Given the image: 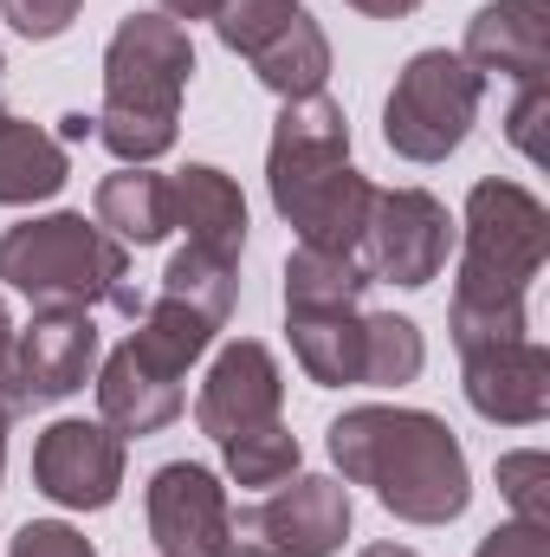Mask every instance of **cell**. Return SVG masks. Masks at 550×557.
Returning <instances> with one entry per match:
<instances>
[{
    "mask_svg": "<svg viewBox=\"0 0 550 557\" xmlns=\"http://www.w3.org/2000/svg\"><path fill=\"white\" fill-rule=\"evenodd\" d=\"M460 227H466V247H460V278H453V305H447L453 350L532 337L525 298L550 260V208L525 182L486 175V182H473Z\"/></svg>",
    "mask_w": 550,
    "mask_h": 557,
    "instance_id": "obj_1",
    "label": "cell"
},
{
    "mask_svg": "<svg viewBox=\"0 0 550 557\" xmlns=\"http://www.w3.org/2000/svg\"><path fill=\"white\" fill-rule=\"evenodd\" d=\"M330 460L350 486H370L402 525H453L473 506L466 447L427 409H343L330 421Z\"/></svg>",
    "mask_w": 550,
    "mask_h": 557,
    "instance_id": "obj_2",
    "label": "cell"
},
{
    "mask_svg": "<svg viewBox=\"0 0 550 557\" xmlns=\"http://www.w3.org/2000/svg\"><path fill=\"white\" fill-rule=\"evenodd\" d=\"M195 78V39L168 13H130L117 20L104 46V111L98 143L117 162H155L182 137V91Z\"/></svg>",
    "mask_w": 550,
    "mask_h": 557,
    "instance_id": "obj_3",
    "label": "cell"
},
{
    "mask_svg": "<svg viewBox=\"0 0 550 557\" xmlns=\"http://www.w3.org/2000/svg\"><path fill=\"white\" fill-rule=\"evenodd\" d=\"M0 285L20 292L33 311H91L117 305L137 318L149 298L130 285V247H117L98 221L59 208L39 221H20L0 234Z\"/></svg>",
    "mask_w": 550,
    "mask_h": 557,
    "instance_id": "obj_4",
    "label": "cell"
},
{
    "mask_svg": "<svg viewBox=\"0 0 550 557\" xmlns=\"http://www.w3.org/2000/svg\"><path fill=\"white\" fill-rule=\"evenodd\" d=\"M479 98H486V78L460 52L427 46L396 72V91L383 104V143L402 162H447L479 124Z\"/></svg>",
    "mask_w": 550,
    "mask_h": 557,
    "instance_id": "obj_5",
    "label": "cell"
},
{
    "mask_svg": "<svg viewBox=\"0 0 550 557\" xmlns=\"http://www.w3.org/2000/svg\"><path fill=\"white\" fill-rule=\"evenodd\" d=\"M214 33L227 52L253 65V78L273 98H311L330 78V39L317 13H304L298 0H221Z\"/></svg>",
    "mask_w": 550,
    "mask_h": 557,
    "instance_id": "obj_6",
    "label": "cell"
},
{
    "mask_svg": "<svg viewBox=\"0 0 550 557\" xmlns=\"http://www.w3.org/2000/svg\"><path fill=\"white\" fill-rule=\"evenodd\" d=\"M350 539V486L330 473H291L266 506L227 519L221 557H337Z\"/></svg>",
    "mask_w": 550,
    "mask_h": 557,
    "instance_id": "obj_7",
    "label": "cell"
},
{
    "mask_svg": "<svg viewBox=\"0 0 550 557\" xmlns=\"http://www.w3.org/2000/svg\"><path fill=\"white\" fill-rule=\"evenodd\" d=\"M363 267L370 278H389V285H434L447 253H453V214L440 195L427 188H376L370 201V227H363Z\"/></svg>",
    "mask_w": 550,
    "mask_h": 557,
    "instance_id": "obj_8",
    "label": "cell"
},
{
    "mask_svg": "<svg viewBox=\"0 0 550 557\" xmlns=\"http://www.w3.org/2000/svg\"><path fill=\"white\" fill-rule=\"evenodd\" d=\"M33 486L65 512H104L124 493V434L104 421H52L33 441Z\"/></svg>",
    "mask_w": 550,
    "mask_h": 557,
    "instance_id": "obj_9",
    "label": "cell"
},
{
    "mask_svg": "<svg viewBox=\"0 0 550 557\" xmlns=\"http://www.w3.org/2000/svg\"><path fill=\"white\" fill-rule=\"evenodd\" d=\"M149 539L162 557H221L227 545V486L201 467V460H168L149 473Z\"/></svg>",
    "mask_w": 550,
    "mask_h": 557,
    "instance_id": "obj_10",
    "label": "cell"
},
{
    "mask_svg": "<svg viewBox=\"0 0 550 557\" xmlns=\"http://www.w3.org/2000/svg\"><path fill=\"white\" fill-rule=\"evenodd\" d=\"M182 363L168 357V350H155L142 331H130L111 357H104V370H98V421L104 428H117L124 441L130 434H162L168 421L182 416Z\"/></svg>",
    "mask_w": 550,
    "mask_h": 557,
    "instance_id": "obj_11",
    "label": "cell"
},
{
    "mask_svg": "<svg viewBox=\"0 0 550 557\" xmlns=\"http://www.w3.org/2000/svg\"><path fill=\"white\" fill-rule=\"evenodd\" d=\"M460 389L473 416L499 421V428H538L550 416V350L538 337L460 350Z\"/></svg>",
    "mask_w": 550,
    "mask_h": 557,
    "instance_id": "obj_12",
    "label": "cell"
},
{
    "mask_svg": "<svg viewBox=\"0 0 550 557\" xmlns=\"http://www.w3.org/2000/svg\"><path fill=\"white\" fill-rule=\"evenodd\" d=\"M285 409V370L260 337H234L221 344L201 396H195V421L208 441H227V434H247L260 421H278Z\"/></svg>",
    "mask_w": 550,
    "mask_h": 557,
    "instance_id": "obj_13",
    "label": "cell"
},
{
    "mask_svg": "<svg viewBox=\"0 0 550 557\" xmlns=\"http://www.w3.org/2000/svg\"><path fill=\"white\" fill-rule=\"evenodd\" d=\"M91 370H98V324H91V311H33V324L13 337L20 409L78 396L91 383Z\"/></svg>",
    "mask_w": 550,
    "mask_h": 557,
    "instance_id": "obj_14",
    "label": "cell"
},
{
    "mask_svg": "<svg viewBox=\"0 0 550 557\" xmlns=\"http://www.w3.org/2000/svg\"><path fill=\"white\" fill-rule=\"evenodd\" d=\"M479 78L538 85L550 78V0H486L466 20V52Z\"/></svg>",
    "mask_w": 550,
    "mask_h": 557,
    "instance_id": "obj_15",
    "label": "cell"
},
{
    "mask_svg": "<svg viewBox=\"0 0 550 557\" xmlns=\"http://www.w3.org/2000/svg\"><path fill=\"white\" fill-rule=\"evenodd\" d=\"M350 162V117L337 98L311 91V98H285V111L273 117V143H266V188L285 195L324 169Z\"/></svg>",
    "mask_w": 550,
    "mask_h": 557,
    "instance_id": "obj_16",
    "label": "cell"
},
{
    "mask_svg": "<svg viewBox=\"0 0 550 557\" xmlns=\"http://www.w3.org/2000/svg\"><path fill=\"white\" fill-rule=\"evenodd\" d=\"M168 188H175V227L188 234V247H208V253L240 267V253H247V195H240V182L214 162H188L182 175H168Z\"/></svg>",
    "mask_w": 550,
    "mask_h": 557,
    "instance_id": "obj_17",
    "label": "cell"
},
{
    "mask_svg": "<svg viewBox=\"0 0 550 557\" xmlns=\"http://www.w3.org/2000/svg\"><path fill=\"white\" fill-rule=\"evenodd\" d=\"M285 337L317 389L363 383V311L357 305H285Z\"/></svg>",
    "mask_w": 550,
    "mask_h": 557,
    "instance_id": "obj_18",
    "label": "cell"
},
{
    "mask_svg": "<svg viewBox=\"0 0 550 557\" xmlns=\"http://www.w3.org/2000/svg\"><path fill=\"white\" fill-rule=\"evenodd\" d=\"M91 221H98L117 247H155V240L175 234V188H168V175H155L149 162H142V169L124 162L117 175L98 182Z\"/></svg>",
    "mask_w": 550,
    "mask_h": 557,
    "instance_id": "obj_19",
    "label": "cell"
},
{
    "mask_svg": "<svg viewBox=\"0 0 550 557\" xmlns=\"http://www.w3.org/2000/svg\"><path fill=\"white\" fill-rule=\"evenodd\" d=\"M72 182L65 143L26 117H0V208H33L52 201Z\"/></svg>",
    "mask_w": 550,
    "mask_h": 557,
    "instance_id": "obj_20",
    "label": "cell"
},
{
    "mask_svg": "<svg viewBox=\"0 0 550 557\" xmlns=\"http://www.w3.org/2000/svg\"><path fill=\"white\" fill-rule=\"evenodd\" d=\"M155 292L175 298V305H188V311H201L208 324L227 331L234 298H240V267L221 260V253H208V247H182V253L162 267V285H155Z\"/></svg>",
    "mask_w": 550,
    "mask_h": 557,
    "instance_id": "obj_21",
    "label": "cell"
},
{
    "mask_svg": "<svg viewBox=\"0 0 550 557\" xmlns=\"http://www.w3.org/2000/svg\"><path fill=\"white\" fill-rule=\"evenodd\" d=\"M221 460H227V480H234V486L273 493V486H285V480L298 473L304 447H298V434H291L285 421H260V428H247V434H227V441H221Z\"/></svg>",
    "mask_w": 550,
    "mask_h": 557,
    "instance_id": "obj_22",
    "label": "cell"
},
{
    "mask_svg": "<svg viewBox=\"0 0 550 557\" xmlns=\"http://www.w3.org/2000/svg\"><path fill=\"white\" fill-rule=\"evenodd\" d=\"M427 363V337L402 311H370L363 318V389H402Z\"/></svg>",
    "mask_w": 550,
    "mask_h": 557,
    "instance_id": "obj_23",
    "label": "cell"
},
{
    "mask_svg": "<svg viewBox=\"0 0 550 557\" xmlns=\"http://www.w3.org/2000/svg\"><path fill=\"white\" fill-rule=\"evenodd\" d=\"M376 278L363 267V253H324V247H298L285 260V305H357Z\"/></svg>",
    "mask_w": 550,
    "mask_h": 557,
    "instance_id": "obj_24",
    "label": "cell"
},
{
    "mask_svg": "<svg viewBox=\"0 0 550 557\" xmlns=\"http://www.w3.org/2000/svg\"><path fill=\"white\" fill-rule=\"evenodd\" d=\"M499 493H505L512 519H525V525H550V454L545 447L499 454Z\"/></svg>",
    "mask_w": 550,
    "mask_h": 557,
    "instance_id": "obj_25",
    "label": "cell"
},
{
    "mask_svg": "<svg viewBox=\"0 0 550 557\" xmlns=\"http://www.w3.org/2000/svg\"><path fill=\"white\" fill-rule=\"evenodd\" d=\"M7 557H98V545L78 525H65V519H33V525L13 532Z\"/></svg>",
    "mask_w": 550,
    "mask_h": 557,
    "instance_id": "obj_26",
    "label": "cell"
},
{
    "mask_svg": "<svg viewBox=\"0 0 550 557\" xmlns=\"http://www.w3.org/2000/svg\"><path fill=\"white\" fill-rule=\"evenodd\" d=\"M85 0H0V20L20 33V39H59L72 20H78Z\"/></svg>",
    "mask_w": 550,
    "mask_h": 557,
    "instance_id": "obj_27",
    "label": "cell"
},
{
    "mask_svg": "<svg viewBox=\"0 0 550 557\" xmlns=\"http://www.w3.org/2000/svg\"><path fill=\"white\" fill-rule=\"evenodd\" d=\"M545 117H550V78H538V85H518V104H512V117H505V137L518 143L532 162H545Z\"/></svg>",
    "mask_w": 550,
    "mask_h": 557,
    "instance_id": "obj_28",
    "label": "cell"
},
{
    "mask_svg": "<svg viewBox=\"0 0 550 557\" xmlns=\"http://www.w3.org/2000/svg\"><path fill=\"white\" fill-rule=\"evenodd\" d=\"M473 557H550V525H525V519H505L479 539Z\"/></svg>",
    "mask_w": 550,
    "mask_h": 557,
    "instance_id": "obj_29",
    "label": "cell"
},
{
    "mask_svg": "<svg viewBox=\"0 0 550 557\" xmlns=\"http://www.w3.org/2000/svg\"><path fill=\"white\" fill-rule=\"evenodd\" d=\"M13 311H7V292H0V403L20 416V383H13Z\"/></svg>",
    "mask_w": 550,
    "mask_h": 557,
    "instance_id": "obj_30",
    "label": "cell"
},
{
    "mask_svg": "<svg viewBox=\"0 0 550 557\" xmlns=\"http://www.w3.org/2000/svg\"><path fill=\"white\" fill-rule=\"evenodd\" d=\"M221 0H155V13H168L175 26H195V20H214Z\"/></svg>",
    "mask_w": 550,
    "mask_h": 557,
    "instance_id": "obj_31",
    "label": "cell"
},
{
    "mask_svg": "<svg viewBox=\"0 0 550 557\" xmlns=\"http://www.w3.org/2000/svg\"><path fill=\"white\" fill-rule=\"evenodd\" d=\"M343 7H357V13H370V20H409L421 0H343Z\"/></svg>",
    "mask_w": 550,
    "mask_h": 557,
    "instance_id": "obj_32",
    "label": "cell"
},
{
    "mask_svg": "<svg viewBox=\"0 0 550 557\" xmlns=\"http://www.w3.org/2000/svg\"><path fill=\"white\" fill-rule=\"evenodd\" d=\"M98 137V117H91V111H65V117H59V143H91Z\"/></svg>",
    "mask_w": 550,
    "mask_h": 557,
    "instance_id": "obj_33",
    "label": "cell"
},
{
    "mask_svg": "<svg viewBox=\"0 0 550 557\" xmlns=\"http://www.w3.org/2000/svg\"><path fill=\"white\" fill-rule=\"evenodd\" d=\"M357 557H421V552H409V545H363Z\"/></svg>",
    "mask_w": 550,
    "mask_h": 557,
    "instance_id": "obj_34",
    "label": "cell"
},
{
    "mask_svg": "<svg viewBox=\"0 0 550 557\" xmlns=\"http://www.w3.org/2000/svg\"><path fill=\"white\" fill-rule=\"evenodd\" d=\"M7 421H13V409L0 403V473H7Z\"/></svg>",
    "mask_w": 550,
    "mask_h": 557,
    "instance_id": "obj_35",
    "label": "cell"
},
{
    "mask_svg": "<svg viewBox=\"0 0 550 557\" xmlns=\"http://www.w3.org/2000/svg\"><path fill=\"white\" fill-rule=\"evenodd\" d=\"M0 72H7V59H0Z\"/></svg>",
    "mask_w": 550,
    "mask_h": 557,
    "instance_id": "obj_36",
    "label": "cell"
}]
</instances>
